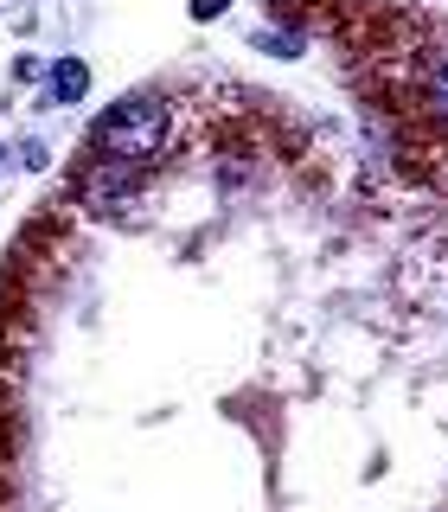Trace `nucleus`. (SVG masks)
<instances>
[{
	"instance_id": "obj_3",
	"label": "nucleus",
	"mask_w": 448,
	"mask_h": 512,
	"mask_svg": "<svg viewBox=\"0 0 448 512\" xmlns=\"http://www.w3.org/2000/svg\"><path fill=\"white\" fill-rule=\"evenodd\" d=\"M45 84H52V103H77V96L90 90V64L84 58H58Z\"/></svg>"
},
{
	"instance_id": "obj_1",
	"label": "nucleus",
	"mask_w": 448,
	"mask_h": 512,
	"mask_svg": "<svg viewBox=\"0 0 448 512\" xmlns=\"http://www.w3.org/2000/svg\"><path fill=\"white\" fill-rule=\"evenodd\" d=\"M96 148L109 160H122V167H141V160H154L167 148V103H154V96H128L116 103L103 122H96Z\"/></svg>"
},
{
	"instance_id": "obj_2",
	"label": "nucleus",
	"mask_w": 448,
	"mask_h": 512,
	"mask_svg": "<svg viewBox=\"0 0 448 512\" xmlns=\"http://www.w3.org/2000/svg\"><path fill=\"white\" fill-rule=\"evenodd\" d=\"M128 199H135V173H128L122 160H103V167L84 180V205H90V212H122Z\"/></svg>"
},
{
	"instance_id": "obj_5",
	"label": "nucleus",
	"mask_w": 448,
	"mask_h": 512,
	"mask_svg": "<svg viewBox=\"0 0 448 512\" xmlns=\"http://www.w3.org/2000/svg\"><path fill=\"white\" fill-rule=\"evenodd\" d=\"M224 7H231V0H192V20H218Z\"/></svg>"
},
{
	"instance_id": "obj_4",
	"label": "nucleus",
	"mask_w": 448,
	"mask_h": 512,
	"mask_svg": "<svg viewBox=\"0 0 448 512\" xmlns=\"http://www.w3.org/2000/svg\"><path fill=\"white\" fill-rule=\"evenodd\" d=\"M429 96H436V109H448V58L429 71Z\"/></svg>"
}]
</instances>
